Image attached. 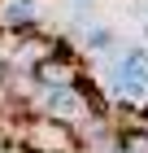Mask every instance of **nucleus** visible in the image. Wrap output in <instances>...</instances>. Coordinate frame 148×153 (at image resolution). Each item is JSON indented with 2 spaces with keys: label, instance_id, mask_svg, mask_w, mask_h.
<instances>
[{
  "label": "nucleus",
  "instance_id": "nucleus-4",
  "mask_svg": "<svg viewBox=\"0 0 148 153\" xmlns=\"http://www.w3.org/2000/svg\"><path fill=\"white\" fill-rule=\"evenodd\" d=\"M83 53H87L91 61H113L118 53H122V44H118V35L109 31V26L91 22L87 31H83Z\"/></svg>",
  "mask_w": 148,
  "mask_h": 153
},
{
  "label": "nucleus",
  "instance_id": "nucleus-3",
  "mask_svg": "<svg viewBox=\"0 0 148 153\" xmlns=\"http://www.w3.org/2000/svg\"><path fill=\"white\" fill-rule=\"evenodd\" d=\"M39 22H44L39 0H0V31H4V35L39 31Z\"/></svg>",
  "mask_w": 148,
  "mask_h": 153
},
{
  "label": "nucleus",
  "instance_id": "nucleus-5",
  "mask_svg": "<svg viewBox=\"0 0 148 153\" xmlns=\"http://www.w3.org/2000/svg\"><path fill=\"white\" fill-rule=\"evenodd\" d=\"M118 140H122V149H126V153H148V127L139 123V118L118 123Z\"/></svg>",
  "mask_w": 148,
  "mask_h": 153
},
{
  "label": "nucleus",
  "instance_id": "nucleus-1",
  "mask_svg": "<svg viewBox=\"0 0 148 153\" xmlns=\"http://www.w3.org/2000/svg\"><path fill=\"white\" fill-rule=\"evenodd\" d=\"M13 144L22 153H83L79 127L57 123L48 114H18L13 118Z\"/></svg>",
  "mask_w": 148,
  "mask_h": 153
},
{
  "label": "nucleus",
  "instance_id": "nucleus-2",
  "mask_svg": "<svg viewBox=\"0 0 148 153\" xmlns=\"http://www.w3.org/2000/svg\"><path fill=\"white\" fill-rule=\"evenodd\" d=\"M35 83H44V88H74V83H96V79L87 74V53L74 48L61 35L57 48L35 66Z\"/></svg>",
  "mask_w": 148,
  "mask_h": 153
}]
</instances>
